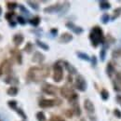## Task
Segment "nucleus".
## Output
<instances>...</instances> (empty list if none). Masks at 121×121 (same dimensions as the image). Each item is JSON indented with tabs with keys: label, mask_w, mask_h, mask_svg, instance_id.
Segmentation results:
<instances>
[{
	"label": "nucleus",
	"mask_w": 121,
	"mask_h": 121,
	"mask_svg": "<svg viewBox=\"0 0 121 121\" xmlns=\"http://www.w3.org/2000/svg\"><path fill=\"white\" fill-rule=\"evenodd\" d=\"M104 40H105V41L108 43V44H109V45L116 43V38H115V37H114L112 35H110V34H108L105 37H104Z\"/></svg>",
	"instance_id": "72a5a7b5"
},
{
	"label": "nucleus",
	"mask_w": 121,
	"mask_h": 121,
	"mask_svg": "<svg viewBox=\"0 0 121 121\" xmlns=\"http://www.w3.org/2000/svg\"><path fill=\"white\" fill-rule=\"evenodd\" d=\"M84 108L89 116H93V114L95 113V106L90 99H86L84 101Z\"/></svg>",
	"instance_id": "f8f14e48"
},
{
	"label": "nucleus",
	"mask_w": 121,
	"mask_h": 121,
	"mask_svg": "<svg viewBox=\"0 0 121 121\" xmlns=\"http://www.w3.org/2000/svg\"><path fill=\"white\" fill-rule=\"evenodd\" d=\"M19 9H20V10L22 12V13H24L25 15H30V12H29V10L23 6V5H19Z\"/></svg>",
	"instance_id": "a19ab883"
},
{
	"label": "nucleus",
	"mask_w": 121,
	"mask_h": 121,
	"mask_svg": "<svg viewBox=\"0 0 121 121\" xmlns=\"http://www.w3.org/2000/svg\"><path fill=\"white\" fill-rule=\"evenodd\" d=\"M112 57L113 58H119L121 57V48H117L112 52Z\"/></svg>",
	"instance_id": "ea45409f"
},
{
	"label": "nucleus",
	"mask_w": 121,
	"mask_h": 121,
	"mask_svg": "<svg viewBox=\"0 0 121 121\" xmlns=\"http://www.w3.org/2000/svg\"><path fill=\"white\" fill-rule=\"evenodd\" d=\"M45 59H46L45 55L42 52H40V51H35V53H34V55L32 57V61L33 62H35V63L42 64L44 62Z\"/></svg>",
	"instance_id": "2eb2a0df"
},
{
	"label": "nucleus",
	"mask_w": 121,
	"mask_h": 121,
	"mask_svg": "<svg viewBox=\"0 0 121 121\" xmlns=\"http://www.w3.org/2000/svg\"><path fill=\"white\" fill-rule=\"evenodd\" d=\"M16 22H17L19 24H21V25H25V24H26V20H25V18H23L22 16H17Z\"/></svg>",
	"instance_id": "e433bc0d"
},
{
	"label": "nucleus",
	"mask_w": 121,
	"mask_h": 121,
	"mask_svg": "<svg viewBox=\"0 0 121 121\" xmlns=\"http://www.w3.org/2000/svg\"><path fill=\"white\" fill-rule=\"evenodd\" d=\"M91 66L92 67H96L97 65V58L95 55H92L91 58Z\"/></svg>",
	"instance_id": "c03bdc74"
},
{
	"label": "nucleus",
	"mask_w": 121,
	"mask_h": 121,
	"mask_svg": "<svg viewBox=\"0 0 121 121\" xmlns=\"http://www.w3.org/2000/svg\"><path fill=\"white\" fill-rule=\"evenodd\" d=\"M9 26H10V27L14 28V27L16 26V24H17V22H15V21H12V22H9Z\"/></svg>",
	"instance_id": "09e8293b"
},
{
	"label": "nucleus",
	"mask_w": 121,
	"mask_h": 121,
	"mask_svg": "<svg viewBox=\"0 0 121 121\" xmlns=\"http://www.w3.org/2000/svg\"><path fill=\"white\" fill-rule=\"evenodd\" d=\"M113 113H114V116H115L117 118H118V119H121V111L119 110V109H118V108H116V109H114Z\"/></svg>",
	"instance_id": "37998d69"
},
{
	"label": "nucleus",
	"mask_w": 121,
	"mask_h": 121,
	"mask_svg": "<svg viewBox=\"0 0 121 121\" xmlns=\"http://www.w3.org/2000/svg\"><path fill=\"white\" fill-rule=\"evenodd\" d=\"M9 53L12 55V57L15 59V60L17 61L18 64H22V51L18 48H13L9 50Z\"/></svg>",
	"instance_id": "9d476101"
},
{
	"label": "nucleus",
	"mask_w": 121,
	"mask_h": 121,
	"mask_svg": "<svg viewBox=\"0 0 121 121\" xmlns=\"http://www.w3.org/2000/svg\"><path fill=\"white\" fill-rule=\"evenodd\" d=\"M64 115L66 116V117L72 118L73 117V115H74V112L72 111V109H67V110L64 111Z\"/></svg>",
	"instance_id": "79ce46f5"
},
{
	"label": "nucleus",
	"mask_w": 121,
	"mask_h": 121,
	"mask_svg": "<svg viewBox=\"0 0 121 121\" xmlns=\"http://www.w3.org/2000/svg\"><path fill=\"white\" fill-rule=\"evenodd\" d=\"M75 88L77 91H81V92H84V91H87L88 83H87L85 77L82 75H77L76 76V80H75Z\"/></svg>",
	"instance_id": "6e6552de"
},
{
	"label": "nucleus",
	"mask_w": 121,
	"mask_h": 121,
	"mask_svg": "<svg viewBox=\"0 0 121 121\" xmlns=\"http://www.w3.org/2000/svg\"><path fill=\"white\" fill-rule=\"evenodd\" d=\"M1 39H2V35H0V40H1Z\"/></svg>",
	"instance_id": "864d4df0"
},
{
	"label": "nucleus",
	"mask_w": 121,
	"mask_h": 121,
	"mask_svg": "<svg viewBox=\"0 0 121 121\" xmlns=\"http://www.w3.org/2000/svg\"><path fill=\"white\" fill-rule=\"evenodd\" d=\"M116 81H117L118 83L121 84V71H118L117 73H116Z\"/></svg>",
	"instance_id": "49530a36"
},
{
	"label": "nucleus",
	"mask_w": 121,
	"mask_h": 121,
	"mask_svg": "<svg viewBox=\"0 0 121 121\" xmlns=\"http://www.w3.org/2000/svg\"><path fill=\"white\" fill-rule=\"evenodd\" d=\"M99 7L103 10H107V9H109L111 8V4L108 1L103 0V1H99Z\"/></svg>",
	"instance_id": "b1692460"
},
{
	"label": "nucleus",
	"mask_w": 121,
	"mask_h": 121,
	"mask_svg": "<svg viewBox=\"0 0 121 121\" xmlns=\"http://www.w3.org/2000/svg\"><path fill=\"white\" fill-rule=\"evenodd\" d=\"M4 82L6 83V84H8V85H10V86H18L19 85V83H20V81H19V79L16 77V76H11V75H9V76H8L5 79H4Z\"/></svg>",
	"instance_id": "f3484780"
},
{
	"label": "nucleus",
	"mask_w": 121,
	"mask_h": 121,
	"mask_svg": "<svg viewBox=\"0 0 121 121\" xmlns=\"http://www.w3.org/2000/svg\"><path fill=\"white\" fill-rule=\"evenodd\" d=\"M106 58V48H103L101 50H100V60L102 61H104Z\"/></svg>",
	"instance_id": "58836bf2"
},
{
	"label": "nucleus",
	"mask_w": 121,
	"mask_h": 121,
	"mask_svg": "<svg viewBox=\"0 0 121 121\" xmlns=\"http://www.w3.org/2000/svg\"><path fill=\"white\" fill-rule=\"evenodd\" d=\"M116 100H117V102L118 104H121V96L120 95H117V96L116 97Z\"/></svg>",
	"instance_id": "3c124183"
},
{
	"label": "nucleus",
	"mask_w": 121,
	"mask_h": 121,
	"mask_svg": "<svg viewBox=\"0 0 121 121\" xmlns=\"http://www.w3.org/2000/svg\"><path fill=\"white\" fill-rule=\"evenodd\" d=\"M14 17H16V13L14 11H8L6 14H5V19L9 22H12ZM17 18V17H16Z\"/></svg>",
	"instance_id": "cd10ccee"
},
{
	"label": "nucleus",
	"mask_w": 121,
	"mask_h": 121,
	"mask_svg": "<svg viewBox=\"0 0 121 121\" xmlns=\"http://www.w3.org/2000/svg\"><path fill=\"white\" fill-rule=\"evenodd\" d=\"M58 32H59L58 28H51L50 31H49V33H50V35H51L52 36H56V35H58Z\"/></svg>",
	"instance_id": "a18cd8bd"
},
{
	"label": "nucleus",
	"mask_w": 121,
	"mask_h": 121,
	"mask_svg": "<svg viewBox=\"0 0 121 121\" xmlns=\"http://www.w3.org/2000/svg\"><path fill=\"white\" fill-rule=\"evenodd\" d=\"M40 22H41V18L39 16H35L29 20V23L33 27H37L40 24Z\"/></svg>",
	"instance_id": "aec40b11"
},
{
	"label": "nucleus",
	"mask_w": 121,
	"mask_h": 121,
	"mask_svg": "<svg viewBox=\"0 0 121 121\" xmlns=\"http://www.w3.org/2000/svg\"><path fill=\"white\" fill-rule=\"evenodd\" d=\"M60 93L61 97L68 100L69 104H73L78 101V97H79L78 94L68 85H64L63 87H61L60 89Z\"/></svg>",
	"instance_id": "7ed1b4c3"
},
{
	"label": "nucleus",
	"mask_w": 121,
	"mask_h": 121,
	"mask_svg": "<svg viewBox=\"0 0 121 121\" xmlns=\"http://www.w3.org/2000/svg\"><path fill=\"white\" fill-rule=\"evenodd\" d=\"M101 98H102V100L103 101H107L108 99H109V97H110V94H109V91L105 90V89H103L102 91H101Z\"/></svg>",
	"instance_id": "c756f323"
},
{
	"label": "nucleus",
	"mask_w": 121,
	"mask_h": 121,
	"mask_svg": "<svg viewBox=\"0 0 121 121\" xmlns=\"http://www.w3.org/2000/svg\"><path fill=\"white\" fill-rule=\"evenodd\" d=\"M65 26H66L67 29L71 30L73 33H75L76 35H81V34L84 32V29H83L82 27L77 26L74 22H67L65 23Z\"/></svg>",
	"instance_id": "9b49d317"
},
{
	"label": "nucleus",
	"mask_w": 121,
	"mask_h": 121,
	"mask_svg": "<svg viewBox=\"0 0 121 121\" xmlns=\"http://www.w3.org/2000/svg\"><path fill=\"white\" fill-rule=\"evenodd\" d=\"M49 121H65V119L60 117V116H57V115H52L49 118Z\"/></svg>",
	"instance_id": "4c0bfd02"
},
{
	"label": "nucleus",
	"mask_w": 121,
	"mask_h": 121,
	"mask_svg": "<svg viewBox=\"0 0 121 121\" xmlns=\"http://www.w3.org/2000/svg\"><path fill=\"white\" fill-rule=\"evenodd\" d=\"M12 41H13V44L15 45V48H18L22 45L24 41V36L21 33H18V34H15L12 37Z\"/></svg>",
	"instance_id": "dca6fc26"
},
{
	"label": "nucleus",
	"mask_w": 121,
	"mask_h": 121,
	"mask_svg": "<svg viewBox=\"0 0 121 121\" xmlns=\"http://www.w3.org/2000/svg\"><path fill=\"white\" fill-rule=\"evenodd\" d=\"M69 9H70V3H69L68 1L63 2V3H62V10H61V12H60V15H61V14H65V13L69 10Z\"/></svg>",
	"instance_id": "2f4dec72"
},
{
	"label": "nucleus",
	"mask_w": 121,
	"mask_h": 121,
	"mask_svg": "<svg viewBox=\"0 0 121 121\" xmlns=\"http://www.w3.org/2000/svg\"><path fill=\"white\" fill-rule=\"evenodd\" d=\"M113 87H114V91H117V92H118V91H120L118 85L117 84V81H113Z\"/></svg>",
	"instance_id": "de8ad7c7"
},
{
	"label": "nucleus",
	"mask_w": 121,
	"mask_h": 121,
	"mask_svg": "<svg viewBox=\"0 0 121 121\" xmlns=\"http://www.w3.org/2000/svg\"><path fill=\"white\" fill-rule=\"evenodd\" d=\"M50 75L49 67L47 64H42L40 66H32L28 69L26 78L29 82L39 83L46 78H48Z\"/></svg>",
	"instance_id": "f257e3e1"
},
{
	"label": "nucleus",
	"mask_w": 121,
	"mask_h": 121,
	"mask_svg": "<svg viewBox=\"0 0 121 121\" xmlns=\"http://www.w3.org/2000/svg\"><path fill=\"white\" fill-rule=\"evenodd\" d=\"M35 118H36V120L37 121H46L47 120L45 113L42 112V111H39V112L36 113V115H35Z\"/></svg>",
	"instance_id": "c85d7f7f"
},
{
	"label": "nucleus",
	"mask_w": 121,
	"mask_h": 121,
	"mask_svg": "<svg viewBox=\"0 0 121 121\" xmlns=\"http://www.w3.org/2000/svg\"><path fill=\"white\" fill-rule=\"evenodd\" d=\"M45 13L48 14H53V13H60L62 10V3H56L54 5L46 7L43 9Z\"/></svg>",
	"instance_id": "1a4fd4ad"
},
{
	"label": "nucleus",
	"mask_w": 121,
	"mask_h": 121,
	"mask_svg": "<svg viewBox=\"0 0 121 121\" xmlns=\"http://www.w3.org/2000/svg\"><path fill=\"white\" fill-rule=\"evenodd\" d=\"M60 62H61V60H58V61L54 62V64L52 66V69H53L52 79L55 83H60L63 78V67Z\"/></svg>",
	"instance_id": "20e7f679"
},
{
	"label": "nucleus",
	"mask_w": 121,
	"mask_h": 121,
	"mask_svg": "<svg viewBox=\"0 0 121 121\" xmlns=\"http://www.w3.org/2000/svg\"><path fill=\"white\" fill-rule=\"evenodd\" d=\"M73 38L74 37H73L72 34L67 33V32L62 33L59 37V43H60V44H68L73 40Z\"/></svg>",
	"instance_id": "ddd939ff"
},
{
	"label": "nucleus",
	"mask_w": 121,
	"mask_h": 121,
	"mask_svg": "<svg viewBox=\"0 0 121 121\" xmlns=\"http://www.w3.org/2000/svg\"><path fill=\"white\" fill-rule=\"evenodd\" d=\"M33 49H34V45H33V43H31V42H27V44L23 48V50H24L27 54H31V53L33 52Z\"/></svg>",
	"instance_id": "7c9ffc66"
},
{
	"label": "nucleus",
	"mask_w": 121,
	"mask_h": 121,
	"mask_svg": "<svg viewBox=\"0 0 121 121\" xmlns=\"http://www.w3.org/2000/svg\"><path fill=\"white\" fill-rule=\"evenodd\" d=\"M26 3L28 4V6L32 8L34 10H35V11H38L39 10V4L37 3V2H35V1H26Z\"/></svg>",
	"instance_id": "bb28decb"
},
{
	"label": "nucleus",
	"mask_w": 121,
	"mask_h": 121,
	"mask_svg": "<svg viewBox=\"0 0 121 121\" xmlns=\"http://www.w3.org/2000/svg\"><path fill=\"white\" fill-rule=\"evenodd\" d=\"M8 106L11 109V110H14L15 111L16 109L18 108V103L16 100H10L8 102Z\"/></svg>",
	"instance_id": "473e14b6"
},
{
	"label": "nucleus",
	"mask_w": 121,
	"mask_h": 121,
	"mask_svg": "<svg viewBox=\"0 0 121 121\" xmlns=\"http://www.w3.org/2000/svg\"><path fill=\"white\" fill-rule=\"evenodd\" d=\"M91 44L93 48H97L100 44H103L104 41V30L99 25H95L91 28L89 35Z\"/></svg>",
	"instance_id": "f03ea898"
},
{
	"label": "nucleus",
	"mask_w": 121,
	"mask_h": 121,
	"mask_svg": "<svg viewBox=\"0 0 121 121\" xmlns=\"http://www.w3.org/2000/svg\"><path fill=\"white\" fill-rule=\"evenodd\" d=\"M35 43H36V45L38 46L40 48H42L43 50L48 51V50L49 49V46L48 45V44H46L45 42H43V41L39 40V39H36V40H35Z\"/></svg>",
	"instance_id": "393cba45"
},
{
	"label": "nucleus",
	"mask_w": 121,
	"mask_h": 121,
	"mask_svg": "<svg viewBox=\"0 0 121 121\" xmlns=\"http://www.w3.org/2000/svg\"><path fill=\"white\" fill-rule=\"evenodd\" d=\"M109 21H110V16L108 15L107 13H104V15H102V17H101V22H102V23L107 24V23L109 22Z\"/></svg>",
	"instance_id": "c9c22d12"
},
{
	"label": "nucleus",
	"mask_w": 121,
	"mask_h": 121,
	"mask_svg": "<svg viewBox=\"0 0 121 121\" xmlns=\"http://www.w3.org/2000/svg\"><path fill=\"white\" fill-rule=\"evenodd\" d=\"M6 5H7V9L9 11H14L16 9L19 7V5H18V3L16 1H8L6 3Z\"/></svg>",
	"instance_id": "4be33fe9"
},
{
	"label": "nucleus",
	"mask_w": 121,
	"mask_h": 121,
	"mask_svg": "<svg viewBox=\"0 0 121 121\" xmlns=\"http://www.w3.org/2000/svg\"><path fill=\"white\" fill-rule=\"evenodd\" d=\"M121 16V7H118V8H117L114 11H113V15L111 17V20L112 21H115V20H117V18H119Z\"/></svg>",
	"instance_id": "a878e982"
},
{
	"label": "nucleus",
	"mask_w": 121,
	"mask_h": 121,
	"mask_svg": "<svg viewBox=\"0 0 121 121\" xmlns=\"http://www.w3.org/2000/svg\"><path fill=\"white\" fill-rule=\"evenodd\" d=\"M105 71H106V75L109 76L110 78H112V77H113V75L116 73V68H115V65L113 64L112 61H109V62L107 63Z\"/></svg>",
	"instance_id": "a211bd4d"
},
{
	"label": "nucleus",
	"mask_w": 121,
	"mask_h": 121,
	"mask_svg": "<svg viewBox=\"0 0 121 121\" xmlns=\"http://www.w3.org/2000/svg\"><path fill=\"white\" fill-rule=\"evenodd\" d=\"M15 112L17 113V114H18V116H20V117H21L22 119H24V120H25V119L27 118V116H26V114L24 113V111H23L22 108L18 107V108H17V109L15 110Z\"/></svg>",
	"instance_id": "f704fd0d"
},
{
	"label": "nucleus",
	"mask_w": 121,
	"mask_h": 121,
	"mask_svg": "<svg viewBox=\"0 0 121 121\" xmlns=\"http://www.w3.org/2000/svg\"><path fill=\"white\" fill-rule=\"evenodd\" d=\"M12 72V61L9 59H5L0 63V76L2 75L9 76Z\"/></svg>",
	"instance_id": "423d86ee"
},
{
	"label": "nucleus",
	"mask_w": 121,
	"mask_h": 121,
	"mask_svg": "<svg viewBox=\"0 0 121 121\" xmlns=\"http://www.w3.org/2000/svg\"><path fill=\"white\" fill-rule=\"evenodd\" d=\"M76 53L77 58L81 59L82 60H85V61H90V60H91V57H90L87 53H85V52H82V51H76Z\"/></svg>",
	"instance_id": "5701e85b"
},
{
	"label": "nucleus",
	"mask_w": 121,
	"mask_h": 121,
	"mask_svg": "<svg viewBox=\"0 0 121 121\" xmlns=\"http://www.w3.org/2000/svg\"><path fill=\"white\" fill-rule=\"evenodd\" d=\"M62 65L64 66V68L66 69V71L69 73V75H71V76H73V75H77V69H76L72 63H70L69 61H67V60H62Z\"/></svg>",
	"instance_id": "4468645a"
},
{
	"label": "nucleus",
	"mask_w": 121,
	"mask_h": 121,
	"mask_svg": "<svg viewBox=\"0 0 121 121\" xmlns=\"http://www.w3.org/2000/svg\"><path fill=\"white\" fill-rule=\"evenodd\" d=\"M62 103V101L59 98H55V99H42L38 102V105L41 108H50L53 106L60 105Z\"/></svg>",
	"instance_id": "39448f33"
},
{
	"label": "nucleus",
	"mask_w": 121,
	"mask_h": 121,
	"mask_svg": "<svg viewBox=\"0 0 121 121\" xmlns=\"http://www.w3.org/2000/svg\"><path fill=\"white\" fill-rule=\"evenodd\" d=\"M18 93H19V89L14 86H11L7 90V94L10 97H15L18 95Z\"/></svg>",
	"instance_id": "412c9836"
},
{
	"label": "nucleus",
	"mask_w": 121,
	"mask_h": 121,
	"mask_svg": "<svg viewBox=\"0 0 121 121\" xmlns=\"http://www.w3.org/2000/svg\"><path fill=\"white\" fill-rule=\"evenodd\" d=\"M58 88L50 83H48V82H43L42 85H41V91L42 92H44L47 95H49V96H54L56 97L57 96V92H58Z\"/></svg>",
	"instance_id": "0eeeda50"
},
{
	"label": "nucleus",
	"mask_w": 121,
	"mask_h": 121,
	"mask_svg": "<svg viewBox=\"0 0 121 121\" xmlns=\"http://www.w3.org/2000/svg\"><path fill=\"white\" fill-rule=\"evenodd\" d=\"M1 14H2V8L0 7V15H1Z\"/></svg>",
	"instance_id": "603ef678"
},
{
	"label": "nucleus",
	"mask_w": 121,
	"mask_h": 121,
	"mask_svg": "<svg viewBox=\"0 0 121 121\" xmlns=\"http://www.w3.org/2000/svg\"><path fill=\"white\" fill-rule=\"evenodd\" d=\"M67 81L69 83H73V78H72V76L71 75H68L67 76Z\"/></svg>",
	"instance_id": "8fccbe9b"
},
{
	"label": "nucleus",
	"mask_w": 121,
	"mask_h": 121,
	"mask_svg": "<svg viewBox=\"0 0 121 121\" xmlns=\"http://www.w3.org/2000/svg\"><path fill=\"white\" fill-rule=\"evenodd\" d=\"M72 104V111L74 112V114L77 116V117H80L81 116V108H80V105H79V104H78V102H75V103H73V104Z\"/></svg>",
	"instance_id": "6ab92c4d"
}]
</instances>
